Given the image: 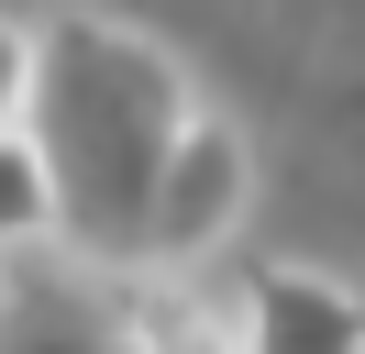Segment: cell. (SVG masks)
Wrapping results in <instances>:
<instances>
[{
	"label": "cell",
	"instance_id": "6da1fadb",
	"mask_svg": "<svg viewBox=\"0 0 365 354\" xmlns=\"http://www.w3.org/2000/svg\"><path fill=\"white\" fill-rule=\"evenodd\" d=\"M178 122H188V78L133 22L67 11L56 34H34L23 133L45 155L56 233L89 266H144V211H155V166L178 144Z\"/></svg>",
	"mask_w": 365,
	"mask_h": 354
},
{
	"label": "cell",
	"instance_id": "7a4b0ae2",
	"mask_svg": "<svg viewBox=\"0 0 365 354\" xmlns=\"http://www.w3.org/2000/svg\"><path fill=\"white\" fill-rule=\"evenodd\" d=\"M244 199H255V155H244V133H232V122H210V111H188V122H178V144H166V166H155L144 266H200L210 243L244 221Z\"/></svg>",
	"mask_w": 365,
	"mask_h": 354
},
{
	"label": "cell",
	"instance_id": "3957f363",
	"mask_svg": "<svg viewBox=\"0 0 365 354\" xmlns=\"http://www.w3.org/2000/svg\"><path fill=\"white\" fill-rule=\"evenodd\" d=\"M244 343L255 354H343V343H365V299L299 277V266H255V288H244Z\"/></svg>",
	"mask_w": 365,
	"mask_h": 354
},
{
	"label": "cell",
	"instance_id": "277c9868",
	"mask_svg": "<svg viewBox=\"0 0 365 354\" xmlns=\"http://www.w3.org/2000/svg\"><path fill=\"white\" fill-rule=\"evenodd\" d=\"M34 233H56V188H45L34 133L0 122V243H34Z\"/></svg>",
	"mask_w": 365,
	"mask_h": 354
},
{
	"label": "cell",
	"instance_id": "5b68a950",
	"mask_svg": "<svg viewBox=\"0 0 365 354\" xmlns=\"http://www.w3.org/2000/svg\"><path fill=\"white\" fill-rule=\"evenodd\" d=\"M23 88H34V34L0 22V122H23Z\"/></svg>",
	"mask_w": 365,
	"mask_h": 354
}]
</instances>
